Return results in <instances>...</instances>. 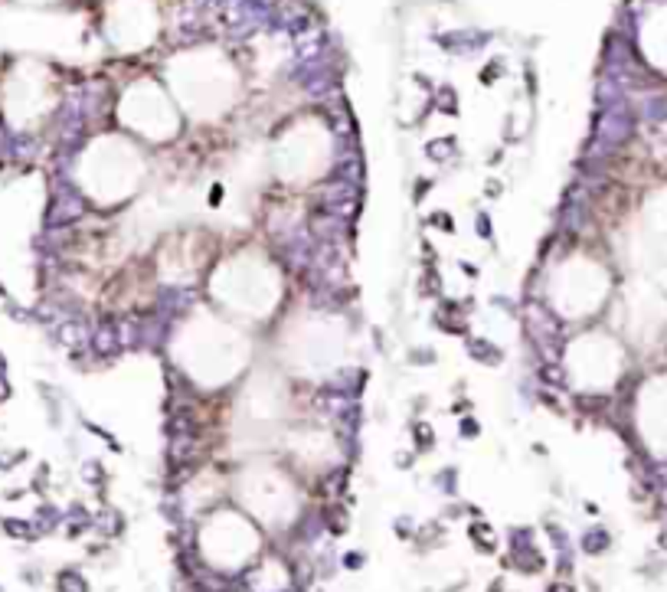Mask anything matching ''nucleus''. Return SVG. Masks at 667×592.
<instances>
[{
  "mask_svg": "<svg viewBox=\"0 0 667 592\" xmlns=\"http://www.w3.org/2000/svg\"><path fill=\"white\" fill-rule=\"evenodd\" d=\"M63 592H86V586L79 579H69V572L63 576Z\"/></svg>",
  "mask_w": 667,
  "mask_h": 592,
  "instance_id": "obj_1",
  "label": "nucleus"
}]
</instances>
